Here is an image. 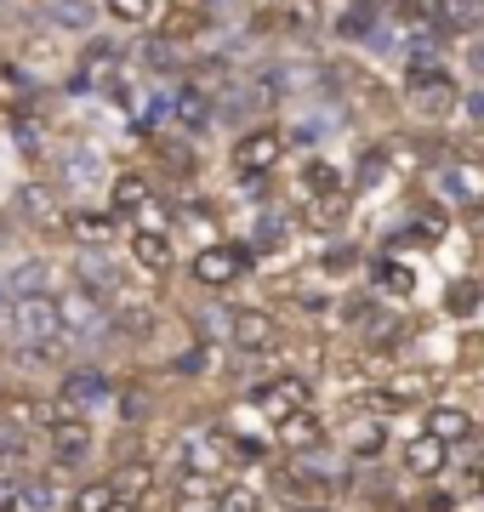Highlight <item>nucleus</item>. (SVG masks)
<instances>
[{
	"mask_svg": "<svg viewBox=\"0 0 484 512\" xmlns=\"http://www.w3.org/2000/svg\"><path fill=\"white\" fill-rule=\"evenodd\" d=\"M450 467V444L445 439H433L428 427L416 433V439L405 444V473H416V478H439Z\"/></svg>",
	"mask_w": 484,
	"mask_h": 512,
	"instance_id": "nucleus-20",
	"label": "nucleus"
},
{
	"mask_svg": "<svg viewBox=\"0 0 484 512\" xmlns=\"http://www.w3.org/2000/svg\"><path fill=\"white\" fill-rule=\"evenodd\" d=\"M319 262H325V274H354L359 262H365V251H359V245H348V239H336Z\"/></svg>",
	"mask_w": 484,
	"mask_h": 512,
	"instance_id": "nucleus-31",
	"label": "nucleus"
},
{
	"mask_svg": "<svg viewBox=\"0 0 484 512\" xmlns=\"http://www.w3.org/2000/svg\"><path fill=\"white\" fill-rule=\"evenodd\" d=\"M131 262L149 268V274H166L171 262H177V239H171L166 228H137V234H131Z\"/></svg>",
	"mask_w": 484,
	"mask_h": 512,
	"instance_id": "nucleus-18",
	"label": "nucleus"
},
{
	"mask_svg": "<svg viewBox=\"0 0 484 512\" xmlns=\"http://www.w3.org/2000/svg\"><path fill=\"white\" fill-rule=\"evenodd\" d=\"M234 461V444L223 433H211V427H194L183 444H177V456H171V478H194V473H217Z\"/></svg>",
	"mask_w": 484,
	"mask_h": 512,
	"instance_id": "nucleus-7",
	"label": "nucleus"
},
{
	"mask_svg": "<svg viewBox=\"0 0 484 512\" xmlns=\"http://www.w3.org/2000/svg\"><path fill=\"white\" fill-rule=\"evenodd\" d=\"M154 330H160V308H154V302H114V336L149 342Z\"/></svg>",
	"mask_w": 484,
	"mask_h": 512,
	"instance_id": "nucleus-21",
	"label": "nucleus"
},
{
	"mask_svg": "<svg viewBox=\"0 0 484 512\" xmlns=\"http://www.w3.org/2000/svg\"><path fill=\"white\" fill-rule=\"evenodd\" d=\"M285 512H336V507H331V501H291Z\"/></svg>",
	"mask_w": 484,
	"mask_h": 512,
	"instance_id": "nucleus-37",
	"label": "nucleus"
},
{
	"mask_svg": "<svg viewBox=\"0 0 484 512\" xmlns=\"http://www.w3.org/2000/svg\"><path fill=\"white\" fill-rule=\"evenodd\" d=\"M285 160V131L280 126H251L234 137V154H228V165L240 171V177H251V183H262V177H274Z\"/></svg>",
	"mask_w": 484,
	"mask_h": 512,
	"instance_id": "nucleus-5",
	"label": "nucleus"
},
{
	"mask_svg": "<svg viewBox=\"0 0 484 512\" xmlns=\"http://www.w3.org/2000/svg\"><path fill=\"white\" fill-rule=\"evenodd\" d=\"M18 217L23 222H35V228H69V205L57 200V188L52 183H23L18 188Z\"/></svg>",
	"mask_w": 484,
	"mask_h": 512,
	"instance_id": "nucleus-12",
	"label": "nucleus"
},
{
	"mask_svg": "<svg viewBox=\"0 0 484 512\" xmlns=\"http://www.w3.org/2000/svg\"><path fill=\"white\" fill-rule=\"evenodd\" d=\"M211 126H217V97L205 92L200 80H183L177 86V131L183 137H205Z\"/></svg>",
	"mask_w": 484,
	"mask_h": 512,
	"instance_id": "nucleus-13",
	"label": "nucleus"
},
{
	"mask_svg": "<svg viewBox=\"0 0 484 512\" xmlns=\"http://www.w3.org/2000/svg\"><path fill=\"white\" fill-rule=\"evenodd\" d=\"M6 330L23 353H52L57 342H69L63 330V296H12Z\"/></svg>",
	"mask_w": 484,
	"mask_h": 512,
	"instance_id": "nucleus-1",
	"label": "nucleus"
},
{
	"mask_svg": "<svg viewBox=\"0 0 484 512\" xmlns=\"http://www.w3.org/2000/svg\"><path fill=\"white\" fill-rule=\"evenodd\" d=\"M382 29H388V23H382V6H376V0H342V12H336V23H331L336 40H376Z\"/></svg>",
	"mask_w": 484,
	"mask_h": 512,
	"instance_id": "nucleus-15",
	"label": "nucleus"
},
{
	"mask_svg": "<svg viewBox=\"0 0 484 512\" xmlns=\"http://www.w3.org/2000/svg\"><path fill=\"white\" fill-rule=\"evenodd\" d=\"M467 69H473V74L484 80V40H479V35L467 40Z\"/></svg>",
	"mask_w": 484,
	"mask_h": 512,
	"instance_id": "nucleus-35",
	"label": "nucleus"
},
{
	"mask_svg": "<svg viewBox=\"0 0 484 512\" xmlns=\"http://www.w3.org/2000/svg\"><path fill=\"white\" fill-rule=\"evenodd\" d=\"M342 444H348L354 461H382L388 456V427H382V421H359V427L342 433Z\"/></svg>",
	"mask_w": 484,
	"mask_h": 512,
	"instance_id": "nucleus-24",
	"label": "nucleus"
},
{
	"mask_svg": "<svg viewBox=\"0 0 484 512\" xmlns=\"http://www.w3.org/2000/svg\"><path fill=\"white\" fill-rule=\"evenodd\" d=\"M0 6H6V0H0Z\"/></svg>",
	"mask_w": 484,
	"mask_h": 512,
	"instance_id": "nucleus-40",
	"label": "nucleus"
},
{
	"mask_svg": "<svg viewBox=\"0 0 484 512\" xmlns=\"http://www.w3.org/2000/svg\"><path fill=\"white\" fill-rule=\"evenodd\" d=\"M6 313H12V291H6V285H0V319H6Z\"/></svg>",
	"mask_w": 484,
	"mask_h": 512,
	"instance_id": "nucleus-38",
	"label": "nucleus"
},
{
	"mask_svg": "<svg viewBox=\"0 0 484 512\" xmlns=\"http://www.w3.org/2000/svg\"><path fill=\"white\" fill-rule=\"evenodd\" d=\"M217 473L171 478V512H217Z\"/></svg>",
	"mask_w": 484,
	"mask_h": 512,
	"instance_id": "nucleus-19",
	"label": "nucleus"
},
{
	"mask_svg": "<svg viewBox=\"0 0 484 512\" xmlns=\"http://www.w3.org/2000/svg\"><path fill=\"white\" fill-rule=\"evenodd\" d=\"M149 205H154V188H149L143 171H120V177H109V211L120 222H137Z\"/></svg>",
	"mask_w": 484,
	"mask_h": 512,
	"instance_id": "nucleus-14",
	"label": "nucleus"
},
{
	"mask_svg": "<svg viewBox=\"0 0 484 512\" xmlns=\"http://www.w3.org/2000/svg\"><path fill=\"white\" fill-rule=\"evenodd\" d=\"M40 439H46V450H52V467H80V461L97 450L92 416H86V410H69V404H46Z\"/></svg>",
	"mask_w": 484,
	"mask_h": 512,
	"instance_id": "nucleus-3",
	"label": "nucleus"
},
{
	"mask_svg": "<svg viewBox=\"0 0 484 512\" xmlns=\"http://www.w3.org/2000/svg\"><path fill=\"white\" fill-rule=\"evenodd\" d=\"M462 114L473 120V126L484 131V86H473V92H462Z\"/></svg>",
	"mask_w": 484,
	"mask_h": 512,
	"instance_id": "nucleus-34",
	"label": "nucleus"
},
{
	"mask_svg": "<svg viewBox=\"0 0 484 512\" xmlns=\"http://www.w3.org/2000/svg\"><path fill=\"white\" fill-rule=\"evenodd\" d=\"M405 97L422 120H445L462 109V86L439 57H405Z\"/></svg>",
	"mask_w": 484,
	"mask_h": 512,
	"instance_id": "nucleus-2",
	"label": "nucleus"
},
{
	"mask_svg": "<svg viewBox=\"0 0 484 512\" xmlns=\"http://www.w3.org/2000/svg\"><path fill=\"white\" fill-rule=\"evenodd\" d=\"M40 6H46V12H57V6H75V0H40Z\"/></svg>",
	"mask_w": 484,
	"mask_h": 512,
	"instance_id": "nucleus-39",
	"label": "nucleus"
},
{
	"mask_svg": "<svg viewBox=\"0 0 484 512\" xmlns=\"http://www.w3.org/2000/svg\"><path fill=\"white\" fill-rule=\"evenodd\" d=\"M223 330H228V342H234L240 353H251V359L285 348V325H280L268 308H234V313L223 319Z\"/></svg>",
	"mask_w": 484,
	"mask_h": 512,
	"instance_id": "nucleus-6",
	"label": "nucleus"
},
{
	"mask_svg": "<svg viewBox=\"0 0 484 512\" xmlns=\"http://www.w3.org/2000/svg\"><path fill=\"white\" fill-rule=\"evenodd\" d=\"M12 512H69V501H63V490H57L52 473H35L18 490V507H12Z\"/></svg>",
	"mask_w": 484,
	"mask_h": 512,
	"instance_id": "nucleus-22",
	"label": "nucleus"
},
{
	"mask_svg": "<svg viewBox=\"0 0 484 512\" xmlns=\"http://www.w3.org/2000/svg\"><path fill=\"white\" fill-rule=\"evenodd\" d=\"M479 302H484V291L473 285V279H462V285H450V296H445V308H450V313H473Z\"/></svg>",
	"mask_w": 484,
	"mask_h": 512,
	"instance_id": "nucleus-33",
	"label": "nucleus"
},
{
	"mask_svg": "<svg viewBox=\"0 0 484 512\" xmlns=\"http://www.w3.org/2000/svg\"><path fill=\"white\" fill-rule=\"evenodd\" d=\"M103 12L114 23H126V29H143L154 18V0H103Z\"/></svg>",
	"mask_w": 484,
	"mask_h": 512,
	"instance_id": "nucleus-30",
	"label": "nucleus"
},
{
	"mask_svg": "<svg viewBox=\"0 0 484 512\" xmlns=\"http://www.w3.org/2000/svg\"><path fill=\"white\" fill-rule=\"evenodd\" d=\"M302 188H308V200H325V194H348L342 171H336L331 160H319V154H308V160H302Z\"/></svg>",
	"mask_w": 484,
	"mask_h": 512,
	"instance_id": "nucleus-26",
	"label": "nucleus"
},
{
	"mask_svg": "<svg viewBox=\"0 0 484 512\" xmlns=\"http://www.w3.org/2000/svg\"><path fill=\"white\" fill-rule=\"evenodd\" d=\"M428 433H433V439H445L450 450H456V444L473 439V416H467V410H456V404H433V410H428Z\"/></svg>",
	"mask_w": 484,
	"mask_h": 512,
	"instance_id": "nucleus-23",
	"label": "nucleus"
},
{
	"mask_svg": "<svg viewBox=\"0 0 484 512\" xmlns=\"http://www.w3.org/2000/svg\"><path fill=\"white\" fill-rule=\"evenodd\" d=\"M6 291L12 296H52V262H40V256L18 262V268L6 274Z\"/></svg>",
	"mask_w": 484,
	"mask_h": 512,
	"instance_id": "nucleus-25",
	"label": "nucleus"
},
{
	"mask_svg": "<svg viewBox=\"0 0 484 512\" xmlns=\"http://www.w3.org/2000/svg\"><path fill=\"white\" fill-rule=\"evenodd\" d=\"M251 262H257V251H251V245H240V239H211V245H200V251H194L188 274H194V285H200V291H228V285H240V279L251 274Z\"/></svg>",
	"mask_w": 484,
	"mask_h": 512,
	"instance_id": "nucleus-4",
	"label": "nucleus"
},
{
	"mask_svg": "<svg viewBox=\"0 0 484 512\" xmlns=\"http://www.w3.org/2000/svg\"><path fill=\"white\" fill-rule=\"evenodd\" d=\"M422 393H428V387L416 382V376H405V382H393V387H359L354 399H348V410H371V416H405V410H416V404H422Z\"/></svg>",
	"mask_w": 484,
	"mask_h": 512,
	"instance_id": "nucleus-10",
	"label": "nucleus"
},
{
	"mask_svg": "<svg viewBox=\"0 0 484 512\" xmlns=\"http://www.w3.org/2000/svg\"><path fill=\"white\" fill-rule=\"evenodd\" d=\"M103 512H143V501H131V495L120 490V495H114V501H109V507H103Z\"/></svg>",
	"mask_w": 484,
	"mask_h": 512,
	"instance_id": "nucleus-36",
	"label": "nucleus"
},
{
	"mask_svg": "<svg viewBox=\"0 0 484 512\" xmlns=\"http://www.w3.org/2000/svg\"><path fill=\"white\" fill-rule=\"evenodd\" d=\"M217 512H262V495L251 490V484H228V490L217 495Z\"/></svg>",
	"mask_w": 484,
	"mask_h": 512,
	"instance_id": "nucleus-32",
	"label": "nucleus"
},
{
	"mask_svg": "<svg viewBox=\"0 0 484 512\" xmlns=\"http://www.w3.org/2000/svg\"><path fill=\"white\" fill-rule=\"evenodd\" d=\"M114 399V376L97 365H80L63 376V387H57V404H69V410H97V404Z\"/></svg>",
	"mask_w": 484,
	"mask_h": 512,
	"instance_id": "nucleus-11",
	"label": "nucleus"
},
{
	"mask_svg": "<svg viewBox=\"0 0 484 512\" xmlns=\"http://www.w3.org/2000/svg\"><path fill=\"white\" fill-rule=\"evenodd\" d=\"M251 404H257L274 427H280L285 416H297V410H308V404H314V382H308V376H297V370H285V376H274V382H262Z\"/></svg>",
	"mask_w": 484,
	"mask_h": 512,
	"instance_id": "nucleus-8",
	"label": "nucleus"
},
{
	"mask_svg": "<svg viewBox=\"0 0 484 512\" xmlns=\"http://www.w3.org/2000/svg\"><path fill=\"white\" fill-rule=\"evenodd\" d=\"M365 268H371V291L376 296H393V302L416 296V268H410L405 256H371Z\"/></svg>",
	"mask_w": 484,
	"mask_h": 512,
	"instance_id": "nucleus-16",
	"label": "nucleus"
},
{
	"mask_svg": "<svg viewBox=\"0 0 484 512\" xmlns=\"http://www.w3.org/2000/svg\"><path fill=\"white\" fill-rule=\"evenodd\" d=\"M63 183H69V188L103 183V160H97L92 148H69V154H63Z\"/></svg>",
	"mask_w": 484,
	"mask_h": 512,
	"instance_id": "nucleus-28",
	"label": "nucleus"
},
{
	"mask_svg": "<svg viewBox=\"0 0 484 512\" xmlns=\"http://www.w3.org/2000/svg\"><path fill=\"white\" fill-rule=\"evenodd\" d=\"M114 495H120V484H114V478H97V484H86V490L69 495V512H103Z\"/></svg>",
	"mask_w": 484,
	"mask_h": 512,
	"instance_id": "nucleus-29",
	"label": "nucleus"
},
{
	"mask_svg": "<svg viewBox=\"0 0 484 512\" xmlns=\"http://www.w3.org/2000/svg\"><path fill=\"white\" fill-rule=\"evenodd\" d=\"M120 228H126V222L114 217L109 205H75L63 234H69V245H80V251H114Z\"/></svg>",
	"mask_w": 484,
	"mask_h": 512,
	"instance_id": "nucleus-9",
	"label": "nucleus"
},
{
	"mask_svg": "<svg viewBox=\"0 0 484 512\" xmlns=\"http://www.w3.org/2000/svg\"><path fill=\"white\" fill-rule=\"evenodd\" d=\"M274 439H280L285 450H319V444L331 439V427H325V416L308 404V410H297V416H285L280 427H274Z\"/></svg>",
	"mask_w": 484,
	"mask_h": 512,
	"instance_id": "nucleus-17",
	"label": "nucleus"
},
{
	"mask_svg": "<svg viewBox=\"0 0 484 512\" xmlns=\"http://www.w3.org/2000/svg\"><path fill=\"white\" fill-rule=\"evenodd\" d=\"M348 211H354V194H325V200H308V205H302V222L331 234V228H342V222H348Z\"/></svg>",
	"mask_w": 484,
	"mask_h": 512,
	"instance_id": "nucleus-27",
	"label": "nucleus"
}]
</instances>
